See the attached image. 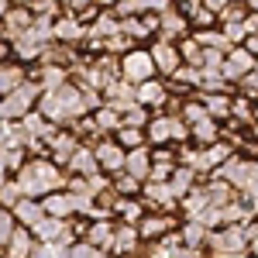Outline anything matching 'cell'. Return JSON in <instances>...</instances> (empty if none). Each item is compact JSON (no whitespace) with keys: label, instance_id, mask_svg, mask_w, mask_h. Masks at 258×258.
I'll list each match as a JSON object with an SVG mask.
<instances>
[{"label":"cell","instance_id":"obj_53","mask_svg":"<svg viewBox=\"0 0 258 258\" xmlns=\"http://www.w3.org/2000/svg\"><path fill=\"white\" fill-rule=\"evenodd\" d=\"M176 258H200V248H189V244H179Z\"/></svg>","mask_w":258,"mask_h":258},{"label":"cell","instance_id":"obj_45","mask_svg":"<svg viewBox=\"0 0 258 258\" xmlns=\"http://www.w3.org/2000/svg\"><path fill=\"white\" fill-rule=\"evenodd\" d=\"M73 258H107V251H100L97 244H90V241H76L73 244Z\"/></svg>","mask_w":258,"mask_h":258},{"label":"cell","instance_id":"obj_2","mask_svg":"<svg viewBox=\"0 0 258 258\" xmlns=\"http://www.w3.org/2000/svg\"><path fill=\"white\" fill-rule=\"evenodd\" d=\"M14 179L21 182V193L31 200H45L52 193H62L59 186H66V176L59 172V165L48 159H31Z\"/></svg>","mask_w":258,"mask_h":258},{"label":"cell","instance_id":"obj_10","mask_svg":"<svg viewBox=\"0 0 258 258\" xmlns=\"http://www.w3.org/2000/svg\"><path fill=\"white\" fill-rule=\"evenodd\" d=\"M48 152H52V162H55V165H69L73 155L80 152V141H76L73 131H59L55 138L48 141Z\"/></svg>","mask_w":258,"mask_h":258},{"label":"cell","instance_id":"obj_56","mask_svg":"<svg viewBox=\"0 0 258 258\" xmlns=\"http://www.w3.org/2000/svg\"><path fill=\"white\" fill-rule=\"evenodd\" d=\"M244 48H248L251 55H258V35H248V41H244Z\"/></svg>","mask_w":258,"mask_h":258},{"label":"cell","instance_id":"obj_44","mask_svg":"<svg viewBox=\"0 0 258 258\" xmlns=\"http://www.w3.org/2000/svg\"><path fill=\"white\" fill-rule=\"evenodd\" d=\"M182 59L189 62V66H197V69H203V45L200 41H186L182 45Z\"/></svg>","mask_w":258,"mask_h":258},{"label":"cell","instance_id":"obj_17","mask_svg":"<svg viewBox=\"0 0 258 258\" xmlns=\"http://www.w3.org/2000/svg\"><path fill=\"white\" fill-rule=\"evenodd\" d=\"M35 248H38V238H35L28 227H18L14 241L4 248V258H31V255H35Z\"/></svg>","mask_w":258,"mask_h":258},{"label":"cell","instance_id":"obj_21","mask_svg":"<svg viewBox=\"0 0 258 258\" xmlns=\"http://www.w3.org/2000/svg\"><path fill=\"white\" fill-rule=\"evenodd\" d=\"M193 182H197V169H189V165H179L176 176L169 179V186H172V193H176L179 203H182V200H186L189 193H193V189H197Z\"/></svg>","mask_w":258,"mask_h":258},{"label":"cell","instance_id":"obj_46","mask_svg":"<svg viewBox=\"0 0 258 258\" xmlns=\"http://www.w3.org/2000/svg\"><path fill=\"white\" fill-rule=\"evenodd\" d=\"M224 35L227 41H248V28H244V21H224Z\"/></svg>","mask_w":258,"mask_h":258},{"label":"cell","instance_id":"obj_19","mask_svg":"<svg viewBox=\"0 0 258 258\" xmlns=\"http://www.w3.org/2000/svg\"><path fill=\"white\" fill-rule=\"evenodd\" d=\"M69 172H73V176H97V172H100L97 152L80 145V152H76V155H73V162H69Z\"/></svg>","mask_w":258,"mask_h":258},{"label":"cell","instance_id":"obj_54","mask_svg":"<svg viewBox=\"0 0 258 258\" xmlns=\"http://www.w3.org/2000/svg\"><path fill=\"white\" fill-rule=\"evenodd\" d=\"M66 4H69V14H76V11H83V7L90 11V0H66Z\"/></svg>","mask_w":258,"mask_h":258},{"label":"cell","instance_id":"obj_35","mask_svg":"<svg viewBox=\"0 0 258 258\" xmlns=\"http://www.w3.org/2000/svg\"><path fill=\"white\" fill-rule=\"evenodd\" d=\"M0 200H4V210H14L21 200H24V193H21V182L11 176H4V186H0Z\"/></svg>","mask_w":258,"mask_h":258},{"label":"cell","instance_id":"obj_30","mask_svg":"<svg viewBox=\"0 0 258 258\" xmlns=\"http://www.w3.org/2000/svg\"><path fill=\"white\" fill-rule=\"evenodd\" d=\"M203 107H207V114L217 120V117H231L234 114V107H231V100L224 97V93H207L203 97Z\"/></svg>","mask_w":258,"mask_h":258},{"label":"cell","instance_id":"obj_7","mask_svg":"<svg viewBox=\"0 0 258 258\" xmlns=\"http://www.w3.org/2000/svg\"><path fill=\"white\" fill-rule=\"evenodd\" d=\"M31 234H35V238H38L41 244H69V241H73V234H76V227H73L69 220L45 217V220L38 224V227L31 231Z\"/></svg>","mask_w":258,"mask_h":258},{"label":"cell","instance_id":"obj_9","mask_svg":"<svg viewBox=\"0 0 258 258\" xmlns=\"http://www.w3.org/2000/svg\"><path fill=\"white\" fill-rule=\"evenodd\" d=\"M35 21H38V18H31V11H28V7H14V11H7V14H4V35L18 41L21 35H28V31L35 28Z\"/></svg>","mask_w":258,"mask_h":258},{"label":"cell","instance_id":"obj_37","mask_svg":"<svg viewBox=\"0 0 258 258\" xmlns=\"http://www.w3.org/2000/svg\"><path fill=\"white\" fill-rule=\"evenodd\" d=\"M18 227H21V224H18V217H14L11 210H4V214H0V244H4V248H7V244L14 241Z\"/></svg>","mask_w":258,"mask_h":258},{"label":"cell","instance_id":"obj_6","mask_svg":"<svg viewBox=\"0 0 258 258\" xmlns=\"http://www.w3.org/2000/svg\"><path fill=\"white\" fill-rule=\"evenodd\" d=\"M186 135H193L189 131V124L182 117H155L148 124V141L152 145H165V141H182Z\"/></svg>","mask_w":258,"mask_h":258},{"label":"cell","instance_id":"obj_34","mask_svg":"<svg viewBox=\"0 0 258 258\" xmlns=\"http://www.w3.org/2000/svg\"><path fill=\"white\" fill-rule=\"evenodd\" d=\"M55 38H62V41H80L83 38V24L76 21V14L55 21Z\"/></svg>","mask_w":258,"mask_h":258},{"label":"cell","instance_id":"obj_51","mask_svg":"<svg viewBox=\"0 0 258 258\" xmlns=\"http://www.w3.org/2000/svg\"><path fill=\"white\" fill-rule=\"evenodd\" d=\"M200 24V28H203V31H207V28H210V24H214V11H207V7H203V11H200L197 18H193Z\"/></svg>","mask_w":258,"mask_h":258},{"label":"cell","instance_id":"obj_47","mask_svg":"<svg viewBox=\"0 0 258 258\" xmlns=\"http://www.w3.org/2000/svg\"><path fill=\"white\" fill-rule=\"evenodd\" d=\"M176 83H189V86H197V83H203V73H200V69H189V66H179Z\"/></svg>","mask_w":258,"mask_h":258},{"label":"cell","instance_id":"obj_26","mask_svg":"<svg viewBox=\"0 0 258 258\" xmlns=\"http://www.w3.org/2000/svg\"><path fill=\"white\" fill-rule=\"evenodd\" d=\"M38 86H41V93H52V90L66 86V69H62V66H41L38 69Z\"/></svg>","mask_w":258,"mask_h":258},{"label":"cell","instance_id":"obj_16","mask_svg":"<svg viewBox=\"0 0 258 258\" xmlns=\"http://www.w3.org/2000/svg\"><path fill=\"white\" fill-rule=\"evenodd\" d=\"M152 59L159 66V73L165 76H176L179 73V48L172 41H159V45H152Z\"/></svg>","mask_w":258,"mask_h":258},{"label":"cell","instance_id":"obj_42","mask_svg":"<svg viewBox=\"0 0 258 258\" xmlns=\"http://www.w3.org/2000/svg\"><path fill=\"white\" fill-rule=\"evenodd\" d=\"M24 169V148H4V172H21Z\"/></svg>","mask_w":258,"mask_h":258},{"label":"cell","instance_id":"obj_27","mask_svg":"<svg viewBox=\"0 0 258 258\" xmlns=\"http://www.w3.org/2000/svg\"><path fill=\"white\" fill-rule=\"evenodd\" d=\"M179 234H182V241H186L189 248H203L207 238H210V227H207V224H200V220H186Z\"/></svg>","mask_w":258,"mask_h":258},{"label":"cell","instance_id":"obj_12","mask_svg":"<svg viewBox=\"0 0 258 258\" xmlns=\"http://www.w3.org/2000/svg\"><path fill=\"white\" fill-rule=\"evenodd\" d=\"M251 52L248 48H231L227 52V62H224V80H244V76H251Z\"/></svg>","mask_w":258,"mask_h":258},{"label":"cell","instance_id":"obj_55","mask_svg":"<svg viewBox=\"0 0 258 258\" xmlns=\"http://www.w3.org/2000/svg\"><path fill=\"white\" fill-rule=\"evenodd\" d=\"M244 28H248V35H258V14H248Z\"/></svg>","mask_w":258,"mask_h":258},{"label":"cell","instance_id":"obj_48","mask_svg":"<svg viewBox=\"0 0 258 258\" xmlns=\"http://www.w3.org/2000/svg\"><path fill=\"white\" fill-rule=\"evenodd\" d=\"M103 45H107V52H124V48H127V35L120 31V35H114V38H107Z\"/></svg>","mask_w":258,"mask_h":258},{"label":"cell","instance_id":"obj_23","mask_svg":"<svg viewBox=\"0 0 258 258\" xmlns=\"http://www.w3.org/2000/svg\"><path fill=\"white\" fill-rule=\"evenodd\" d=\"M114 214H117L124 224H135V227H138L141 220L148 217V214H145V207H141L135 197H120V200H117V207H114Z\"/></svg>","mask_w":258,"mask_h":258},{"label":"cell","instance_id":"obj_24","mask_svg":"<svg viewBox=\"0 0 258 258\" xmlns=\"http://www.w3.org/2000/svg\"><path fill=\"white\" fill-rule=\"evenodd\" d=\"M117 18H120L117 11H114V14H110V11H107V14H100V21L90 28V35H93L97 41H107V38H114V35H120V21Z\"/></svg>","mask_w":258,"mask_h":258},{"label":"cell","instance_id":"obj_39","mask_svg":"<svg viewBox=\"0 0 258 258\" xmlns=\"http://www.w3.org/2000/svg\"><path fill=\"white\" fill-rule=\"evenodd\" d=\"M120 31H124L127 38H145L152 28H148V21H145V18H124V21H120Z\"/></svg>","mask_w":258,"mask_h":258},{"label":"cell","instance_id":"obj_5","mask_svg":"<svg viewBox=\"0 0 258 258\" xmlns=\"http://www.w3.org/2000/svg\"><path fill=\"white\" fill-rule=\"evenodd\" d=\"M38 83H24L21 90L14 93H7L4 97V107H0V114L4 120H24L28 114H35V100H38Z\"/></svg>","mask_w":258,"mask_h":258},{"label":"cell","instance_id":"obj_49","mask_svg":"<svg viewBox=\"0 0 258 258\" xmlns=\"http://www.w3.org/2000/svg\"><path fill=\"white\" fill-rule=\"evenodd\" d=\"M231 117H238V120H251V107H248V100H238L234 103V114Z\"/></svg>","mask_w":258,"mask_h":258},{"label":"cell","instance_id":"obj_13","mask_svg":"<svg viewBox=\"0 0 258 258\" xmlns=\"http://www.w3.org/2000/svg\"><path fill=\"white\" fill-rule=\"evenodd\" d=\"M138 241H141V231L135 227V224H124V220H120L117 224V238H114V251H110V255L114 258L135 255V251H138Z\"/></svg>","mask_w":258,"mask_h":258},{"label":"cell","instance_id":"obj_22","mask_svg":"<svg viewBox=\"0 0 258 258\" xmlns=\"http://www.w3.org/2000/svg\"><path fill=\"white\" fill-rule=\"evenodd\" d=\"M41 203H45V214H48V217L69 220L73 214H76V207H73V197H69V193H52V197H45Z\"/></svg>","mask_w":258,"mask_h":258},{"label":"cell","instance_id":"obj_20","mask_svg":"<svg viewBox=\"0 0 258 258\" xmlns=\"http://www.w3.org/2000/svg\"><path fill=\"white\" fill-rule=\"evenodd\" d=\"M127 176L135 179H152V155H148V148H135V152H127V169H124Z\"/></svg>","mask_w":258,"mask_h":258},{"label":"cell","instance_id":"obj_11","mask_svg":"<svg viewBox=\"0 0 258 258\" xmlns=\"http://www.w3.org/2000/svg\"><path fill=\"white\" fill-rule=\"evenodd\" d=\"M11 214H14V217H18V224H21V227H28V231H35L41 220L48 217V214H45V203H41V200H31V197H24L18 207L11 210Z\"/></svg>","mask_w":258,"mask_h":258},{"label":"cell","instance_id":"obj_8","mask_svg":"<svg viewBox=\"0 0 258 258\" xmlns=\"http://www.w3.org/2000/svg\"><path fill=\"white\" fill-rule=\"evenodd\" d=\"M97 162H100V172H110V176H120L127 169V152L120 148L117 141H100L97 148Z\"/></svg>","mask_w":258,"mask_h":258},{"label":"cell","instance_id":"obj_57","mask_svg":"<svg viewBox=\"0 0 258 258\" xmlns=\"http://www.w3.org/2000/svg\"><path fill=\"white\" fill-rule=\"evenodd\" d=\"M97 7H120V0H97Z\"/></svg>","mask_w":258,"mask_h":258},{"label":"cell","instance_id":"obj_25","mask_svg":"<svg viewBox=\"0 0 258 258\" xmlns=\"http://www.w3.org/2000/svg\"><path fill=\"white\" fill-rule=\"evenodd\" d=\"M165 97H169L165 86L155 83V80H148V83H141V86H138V103H141V107H162Z\"/></svg>","mask_w":258,"mask_h":258},{"label":"cell","instance_id":"obj_58","mask_svg":"<svg viewBox=\"0 0 258 258\" xmlns=\"http://www.w3.org/2000/svg\"><path fill=\"white\" fill-rule=\"evenodd\" d=\"M255 138H258V124H255Z\"/></svg>","mask_w":258,"mask_h":258},{"label":"cell","instance_id":"obj_50","mask_svg":"<svg viewBox=\"0 0 258 258\" xmlns=\"http://www.w3.org/2000/svg\"><path fill=\"white\" fill-rule=\"evenodd\" d=\"M241 90H244V93H251V97H258V73L244 76V80H241Z\"/></svg>","mask_w":258,"mask_h":258},{"label":"cell","instance_id":"obj_1","mask_svg":"<svg viewBox=\"0 0 258 258\" xmlns=\"http://www.w3.org/2000/svg\"><path fill=\"white\" fill-rule=\"evenodd\" d=\"M38 110L52 120V124H76V120H83L86 114H90L83 90L73 86V83H66V86L52 90V93H41Z\"/></svg>","mask_w":258,"mask_h":258},{"label":"cell","instance_id":"obj_40","mask_svg":"<svg viewBox=\"0 0 258 258\" xmlns=\"http://www.w3.org/2000/svg\"><path fill=\"white\" fill-rule=\"evenodd\" d=\"M114 189H117L120 197H135V193H138V189H145V186H141V179L120 172V176H114Z\"/></svg>","mask_w":258,"mask_h":258},{"label":"cell","instance_id":"obj_3","mask_svg":"<svg viewBox=\"0 0 258 258\" xmlns=\"http://www.w3.org/2000/svg\"><path fill=\"white\" fill-rule=\"evenodd\" d=\"M207 251H210L214 258H244V255H251L248 227H217V231H210Z\"/></svg>","mask_w":258,"mask_h":258},{"label":"cell","instance_id":"obj_28","mask_svg":"<svg viewBox=\"0 0 258 258\" xmlns=\"http://www.w3.org/2000/svg\"><path fill=\"white\" fill-rule=\"evenodd\" d=\"M124 152H135V148H145V141H148V131H141V127H120L117 135H114Z\"/></svg>","mask_w":258,"mask_h":258},{"label":"cell","instance_id":"obj_18","mask_svg":"<svg viewBox=\"0 0 258 258\" xmlns=\"http://www.w3.org/2000/svg\"><path fill=\"white\" fill-rule=\"evenodd\" d=\"M141 193H145V200H148V203H159L162 210H172V207L179 203V200H176V193H172V186H169V182H152V179H148Z\"/></svg>","mask_w":258,"mask_h":258},{"label":"cell","instance_id":"obj_32","mask_svg":"<svg viewBox=\"0 0 258 258\" xmlns=\"http://www.w3.org/2000/svg\"><path fill=\"white\" fill-rule=\"evenodd\" d=\"M162 41H169L172 35H182L186 31V18H182V11H165L162 14Z\"/></svg>","mask_w":258,"mask_h":258},{"label":"cell","instance_id":"obj_41","mask_svg":"<svg viewBox=\"0 0 258 258\" xmlns=\"http://www.w3.org/2000/svg\"><path fill=\"white\" fill-rule=\"evenodd\" d=\"M148 107H135V110H127L124 114V124L120 127H141V131H148Z\"/></svg>","mask_w":258,"mask_h":258},{"label":"cell","instance_id":"obj_15","mask_svg":"<svg viewBox=\"0 0 258 258\" xmlns=\"http://www.w3.org/2000/svg\"><path fill=\"white\" fill-rule=\"evenodd\" d=\"M172 224H176V220L165 217V214H148V217L138 224L141 241H162L165 234H172Z\"/></svg>","mask_w":258,"mask_h":258},{"label":"cell","instance_id":"obj_33","mask_svg":"<svg viewBox=\"0 0 258 258\" xmlns=\"http://www.w3.org/2000/svg\"><path fill=\"white\" fill-rule=\"evenodd\" d=\"M93 120H97V127H100V131H114V135H117V131H120V124H124V114H117L114 107H107V103H103L97 114H93Z\"/></svg>","mask_w":258,"mask_h":258},{"label":"cell","instance_id":"obj_52","mask_svg":"<svg viewBox=\"0 0 258 258\" xmlns=\"http://www.w3.org/2000/svg\"><path fill=\"white\" fill-rule=\"evenodd\" d=\"M203 7L214 11V14H224V11H227V0H203Z\"/></svg>","mask_w":258,"mask_h":258},{"label":"cell","instance_id":"obj_36","mask_svg":"<svg viewBox=\"0 0 258 258\" xmlns=\"http://www.w3.org/2000/svg\"><path fill=\"white\" fill-rule=\"evenodd\" d=\"M197 41L200 45H203V48H220V52H231V41H227V35H224V31H210V28H207V31H200L197 35Z\"/></svg>","mask_w":258,"mask_h":258},{"label":"cell","instance_id":"obj_4","mask_svg":"<svg viewBox=\"0 0 258 258\" xmlns=\"http://www.w3.org/2000/svg\"><path fill=\"white\" fill-rule=\"evenodd\" d=\"M155 73H159V66L152 59V52H145V48H135V52H127L120 59V76H124V83H131V86L148 83Z\"/></svg>","mask_w":258,"mask_h":258},{"label":"cell","instance_id":"obj_38","mask_svg":"<svg viewBox=\"0 0 258 258\" xmlns=\"http://www.w3.org/2000/svg\"><path fill=\"white\" fill-rule=\"evenodd\" d=\"M31 258H73V244H41L38 241Z\"/></svg>","mask_w":258,"mask_h":258},{"label":"cell","instance_id":"obj_31","mask_svg":"<svg viewBox=\"0 0 258 258\" xmlns=\"http://www.w3.org/2000/svg\"><path fill=\"white\" fill-rule=\"evenodd\" d=\"M193 131V138H197V145H203V148H210V145H217V120L214 117H207V120H200V124H193L189 127Z\"/></svg>","mask_w":258,"mask_h":258},{"label":"cell","instance_id":"obj_29","mask_svg":"<svg viewBox=\"0 0 258 258\" xmlns=\"http://www.w3.org/2000/svg\"><path fill=\"white\" fill-rule=\"evenodd\" d=\"M24 83H28V80H24V69L7 62V66H4V73H0V90H4V97H7V93H14V90H21Z\"/></svg>","mask_w":258,"mask_h":258},{"label":"cell","instance_id":"obj_14","mask_svg":"<svg viewBox=\"0 0 258 258\" xmlns=\"http://www.w3.org/2000/svg\"><path fill=\"white\" fill-rule=\"evenodd\" d=\"M114 238H117V224H110V220H93L90 224V231H86V241L90 244H97L100 251H114Z\"/></svg>","mask_w":258,"mask_h":258},{"label":"cell","instance_id":"obj_43","mask_svg":"<svg viewBox=\"0 0 258 258\" xmlns=\"http://www.w3.org/2000/svg\"><path fill=\"white\" fill-rule=\"evenodd\" d=\"M179 117H182L186 124H189V127H193V124H200V120H207L210 114H207V107H203V103H186Z\"/></svg>","mask_w":258,"mask_h":258}]
</instances>
